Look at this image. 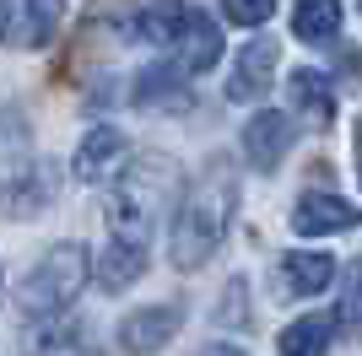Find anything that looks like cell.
Segmentation results:
<instances>
[{"instance_id": "2e32d148", "label": "cell", "mask_w": 362, "mask_h": 356, "mask_svg": "<svg viewBox=\"0 0 362 356\" xmlns=\"http://www.w3.org/2000/svg\"><path fill=\"white\" fill-rule=\"evenodd\" d=\"M330 335H335L330 313H308V319H292L276 345H281V356H325L330 351Z\"/></svg>"}, {"instance_id": "6da1fadb", "label": "cell", "mask_w": 362, "mask_h": 356, "mask_svg": "<svg viewBox=\"0 0 362 356\" xmlns=\"http://www.w3.org/2000/svg\"><path fill=\"white\" fill-rule=\"evenodd\" d=\"M238 210V167L227 157H211L189 184H184L179 206H173V227H168V259L179 270H200L227 237V222Z\"/></svg>"}, {"instance_id": "9c48e42d", "label": "cell", "mask_w": 362, "mask_h": 356, "mask_svg": "<svg viewBox=\"0 0 362 356\" xmlns=\"http://www.w3.org/2000/svg\"><path fill=\"white\" fill-rule=\"evenodd\" d=\"M124 151H130V141H124L119 124H92L87 135H81V146H76V178L81 184H98V178H108L114 167L124 162Z\"/></svg>"}, {"instance_id": "277c9868", "label": "cell", "mask_w": 362, "mask_h": 356, "mask_svg": "<svg viewBox=\"0 0 362 356\" xmlns=\"http://www.w3.org/2000/svg\"><path fill=\"white\" fill-rule=\"evenodd\" d=\"M292 141H298V124H292V114H276V108H259V114L243 124V157H249L259 173H276L281 157L292 151Z\"/></svg>"}, {"instance_id": "e0dca14e", "label": "cell", "mask_w": 362, "mask_h": 356, "mask_svg": "<svg viewBox=\"0 0 362 356\" xmlns=\"http://www.w3.org/2000/svg\"><path fill=\"white\" fill-rule=\"evenodd\" d=\"M136 103H163V97H184V71L168 59V65H151V71L136 76V87H130Z\"/></svg>"}, {"instance_id": "ba28073f", "label": "cell", "mask_w": 362, "mask_h": 356, "mask_svg": "<svg viewBox=\"0 0 362 356\" xmlns=\"http://www.w3.org/2000/svg\"><path fill=\"white\" fill-rule=\"evenodd\" d=\"M276 38H255V44L243 49L233 59V76H227V97L233 103H259L265 92H271V76H276Z\"/></svg>"}, {"instance_id": "5bb4252c", "label": "cell", "mask_w": 362, "mask_h": 356, "mask_svg": "<svg viewBox=\"0 0 362 356\" xmlns=\"http://www.w3.org/2000/svg\"><path fill=\"white\" fill-rule=\"evenodd\" d=\"M330 275H335V259L319 254V249H308V254L298 249V254L281 259V286H287V297H319L330 286Z\"/></svg>"}, {"instance_id": "8fae6325", "label": "cell", "mask_w": 362, "mask_h": 356, "mask_svg": "<svg viewBox=\"0 0 362 356\" xmlns=\"http://www.w3.org/2000/svg\"><path fill=\"white\" fill-rule=\"evenodd\" d=\"M287 97H292V114L308 119V130H330L335 119V92H330V76L325 71H292L287 76Z\"/></svg>"}, {"instance_id": "30bf717a", "label": "cell", "mask_w": 362, "mask_h": 356, "mask_svg": "<svg viewBox=\"0 0 362 356\" xmlns=\"http://www.w3.org/2000/svg\"><path fill=\"white\" fill-rule=\"evenodd\" d=\"M216 59H222V32H216V22L206 11H195V6H184V28H179V65L184 76H200L211 71Z\"/></svg>"}, {"instance_id": "52a82bcc", "label": "cell", "mask_w": 362, "mask_h": 356, "mask_svg": "<svg viewBox=\"0 0 362 356\" xmlns=\"http://www.w3.org/2000/svg\"><path fill=\"white\" fill-rule=\"evenodd\" d=\"M179 324H184V308H179V302L136 308V313L119 324V345H124L130 356H151V351H163V345L179 335Z\"/></svg>"}, {"instance_id": "8992f818", "label": "cell", "mask_w": 362, "mask_h": 356, "mask_svg": "<svg viewBox=\"0 0 362 356\" xmlns=\"http://www.w3.org/2000/svg\"><path fill=\"white\" fill-rule=\"evenodd\" d=\"M357 222H362V210L351 206V200H341V194H330V189H308L298 200V210H292V232H298V237L351 232Z\"/></svg>"}, {"instance_id": "44dd1931", "label": "cell", "mask_w": 362, "mask_h": 356, "mask_svg": "<svg viewBox=\"0 0 362 356\" xmlns=\"http://www.w3.org/2000/svg\"><path fill=\"white\" fill-rule=\"evenodd\" d=\"M335 71H341V76H351V87H357V81H362V49H357V44H351V49H341V54H335Z\"/></svg>"}, {"instance_id": "9a60e30c", "label": "cell", "mask_w": 362, "mask_h": 356, "mask_svg": "<svg viewBox=\"0 0 362 356\" xmlns=\"http://www.w3.org/2000/svg\"><path fill=\"white\" fill-rule=\"evenodd\" d=\"M341 6L335 0H303L292 6V32H298L303 44H335L341 38Z\"/></svg>"}, {"instance_id": "7c38bea8", "label": "cell", "mask_w": 362, "mask_h": 356, "mask_svg": "<svg viewBox=\"0 0 362 356\" xmlns=\"http://www.w3.org/2000/svg\"><path fill=\"white\" fill-rule=\"evenodd\" d=\"M22 356H98V345L71 319H44V324H33L22 335Z\"/></svg>"}, {"instance_id": "4fadbf2b", "label": "cell", "mask_w": 362, "mask_h": 356, "mask_svg": "<svg viewBox=\"0 0 362 356\" xmlns=\"http://www.w3.org/2000/svg\"><path fill=\"white\" fill-rule=\"evenodd\" d=\"M141 275H146V249L108 243L103 254H92V281L103 286V292H130Z\"/></svg>"}, {"instance_id": "603a6c76", "label": "cell", "mask_w": 362, "mask_h": 356, "mask_svg": "<svg viewBox=\"0 0 362 356\" xmlns=\"http://www.w3.org/2000/svg\"><path fill=\"white\" fill-rule=\"evenodd\" d=\"M206 356H243V351H238V345H211Z\"/></svg>"}, {"instance_id": "7402d4cb", "label": "cell", "mask_w": 362, "mask_h": 356, "mask_svg": "<svg viewBox=\"0 0 362 356\" xmlns=\"http://www.w3.org/2000/svg\"><path fill=\"white\" fill-rule=\"evenodd\" d=\"M351 146H357V178H362V119H351Z\"/></svg>"}, {"instance_id": "ffe728a7", "label": "cell", "mask_w": 362, "mask_h": 356, "mask_svg": "<svg viewBox=\"0 0 362 356\" xmlns=\"http://www.w3.org/2000/svg\"><path fill=\"white\" fill-rule=\"evenodd\" d=\"M276 16L271 0H227L222 6V22H233V28H265Z\"/></svg>"}, {"instance_id": "7a4b0ae2", "label": "cell", "mask_w": 362, "mask_h": 356, "mask_svg": "<svg viewBox=\"0 0 362 356\" xmlns=\"http://www.w3.org/2000/svg\"><path fill=\"white\" fill-rule=\"evenodd\" d=\"M173 194H179V167H173V157L141 151L136 162H124L119 184L108 194V232H114V243L146 249L151 227H157V216L173 206Z\"/></svg>"}, {"instance_id": "3957f363", "label": "cell", "mask_w": 362, "mask_h": 356, "mask_svg": "<svg viewBox=\"0 0 362 356\" xmlns=\"http://www.w3.org/2000/svg\"><path fill=\"white\" fill-rule=\"evenodd\" d=\"M87 281H92V254L81 249V243H54V249L22 275L16 302H22V313L38 319V324H44V319H65V308L81 297Z\"/></svg>"}, {"instance_id": "5b68a950", "label": "cell", "mask_w": 362, "mask_h": 356, "mask_svg": "<svg viewBox=\"0 0 362 356\" xmlns=\"http://www.w3.org/2000/svg\"><path fill=\"white\" fill-rule=\"evenodd\" d=\"M60 28V6L44 0H0V44L11 49H44Z\"/></svg>"}, {"instance_id": "d6986e66", "label": "cell", "mask_w": 362, "mask_h": 356, "mask_svg": "<svg viewBox=\"0 0 362 356\" xmlns=\"http://www.w3.org/2000/svg\"><path fill=\"white\" fill-rule=\"evenodd\" d=\"M335 324L362 335V259L346 270V281H341V308H335Z\"/></svg>"}, {"instance_id": "ac0fdd59", "label": "cell", "mask_w": 362, "mask_h": 356, "mask_svg": "<svg viewBox=\"0 0 362 356\" xmlns=\"http://www.w3.org/2000/svg\"><path fill=\"white\" fill-rule=\"evenodd\" d=\"M179 28H184V6H146V11H136V32L146 44H179Z\"/></svg>"}]
</instances>
